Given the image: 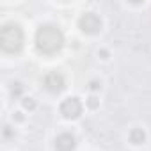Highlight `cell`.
Listing matches in <instances>:
<instances>
[{
    "instance_id": "9",
    "label": "cell",
    "mask_w": 151,
    "mask_h": 151,
    "mask_svg": "<svg viewBox=\"0 0 151 151\" xmlns=\"http://www.w3.org/2000/svg\"><path fill=\"white\" fill-rule=\"evenodd\" d=\"M89 107H91V109H96V107H98V100H96L94 96L89 98Z\"/></svg>"
},
{
    "instance_id": "8",
    "label": "cell",
    "mask_w": 151,
    "mask_h": 151,
    "mask_svg": "<svg viewBox=\"0 0 151 151\" xmlns=\"http://www.w3.org/2000/svg\"><path fill=\"white\" fill-rule=\"evenodd\" d=\"M23 107L32 110V109L36 107V103H34V100H32V98H25V100H23Z\"/></svg>"
},
{
    "instance_id": "11",
    "label": "cell",
    "mask_w": 151,
    "mask_h": 151,
    "mask_svg": "<svg viewBox=\"0 0 151 151\" xmlns=\"http://www.w3.org/2000/svg\"><path fill=\"white\" fill-rule=\"evenodd\" d=\"M20 93H22V84H16V87H13V94L18 96Z\"/></svg>"
},
{
    "instance_id": "4",
    "label": "cell",
    "mask_w": 151,
    "mask_h": 151,
    "mask_svg": "<svg viewBox=\"0 0 151 151\" xmlns=\"http://www.w3.org/2000/svg\"><path fill=\"white\" fill-rule=\"evenodd\" d=\"M80 29L87 34H98L101 30V20L94 14V13H87L80 18Z\"/></svg>"
},
{
    "instance_id": "7",
    "label": "cell",
    "mask_w": 151,
    "mask_h": 151,
    "mask_svg": "<svg viewBox=\"0 0 151 151\" xmlns=\"http://www.w3.org/2000/svg\"><path fill=\"white\" fill-rule=\"evenodd\" d=\"M144 139H146V135H144V132H142L140 128H135V130L130 132V140H132L133 144H142Z\"/></svg>"
},
{
    "instance_id": "1",
    "label": "cell",
    "mask_w": 151,
    "mask_h": 151,
    "mask_svg": "<svg viewBox=\"0 0 151 151\" xmlns=\"http://www.w3.org/2000/svg\"><path fill=\"white\" fill-rule=\"evenodd\" d=\"M62 45H64V36L53 25H43L36 32V48L45 55L57 53L62 48Z\"/></svg>"
},
{
    "instance_id": "3",
    "label": "cell",
    "mask_w": 151,
    "mask_h": 151,
    "mask_svg": "<svg viewBox=\"0 0 151 151\" xmlns=\"http://www.w3.org/2000/svg\"><path fill=\"white\" fill-rule=\"evenodd\" d=\"M60 114L66 119H77L82 114V103L78 101V98H66L60 103Z\"/></svg>"
},
{
    "instance_id": "6",
    "label": "cell",
    "mask_w": 151,
    "mask_h": 151,
    "mask_svg": "<svg viewBox=\"0 0 151 151\" xmlns=\"http://www.w3.org/2000/svg\"><path fill=\"white\" fill-rule=\"evenodd\" d=\"M75 146H77V140H75V137L71 133H62L57 137L55 140V147L57 151H73Z\"/></svg>"
},
{
    "instance_id": "5",
    "label": "cell",
    "mask_w": 151,
    "mask_h": 151,
    "mask_svg": "<svg viewBox=\"0 0 151 151\" xmlns=\"http://www.w3.org/2000/svg\"><path fill=\"white\" fill-rule=\"evenodd\" d=\"M45 87L50 91V93H53V94H57V93H60L64 87H66V82H64V77L60 73H48L46 77H45Z\"/></svg>"
},
{
    "instance_id": "2",
    "label": "cell",
    "mask_w": 151,
    "mask_h": 151,
    "mask_svg": "<svg viewBox=\"0 0 151 151\" xmlns=\"http://www.w3.org/2000/svg\"><path fill=\"white\" fill-rule=\"evenodd\" d=\"M23 45V32L18 25H6L0 30V46L4 52L16 53Z\"/></svg>"
},
{
    "instance_id": "10",
    "label": "cell",
    "mask_w": 151,
    "mask_h": 151,
    "mask_svg": "<svg viewBox=\"0 0 151 151\" xmlns=\"http://www.w3.org/2000/svg\"><path fill=\"white\" fill-rule=\"evenodd\" d=\"M89 89H91V91H98V89H100V84H98V82H94V80H93V82H91V84H89Z\"/></svg>"
}]
</instances>
